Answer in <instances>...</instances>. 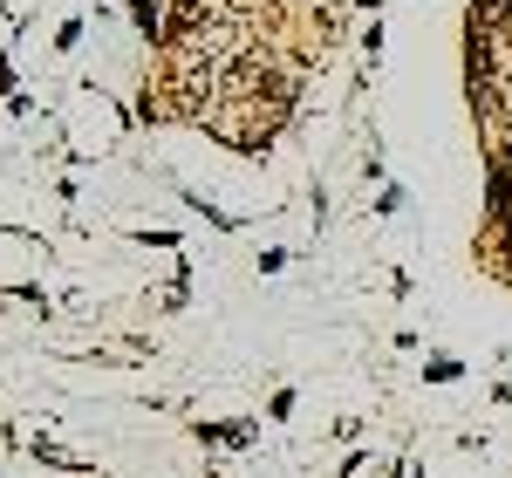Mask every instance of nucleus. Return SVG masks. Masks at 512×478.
<instances>
[{"label": "nucleus", "mask_w": 512, "mask_h": 478, "mask_svg": "<svg viewBox=\"0 0 512 478\" xmlns=\"http://www.w3.org/2000/svg\"><path fill=\"white\" fill-rule=\"evenodd\" d=\"M130 14H137V28H144V35L164 41V0H130Z\"/></svg>", "instance_id": "f257e3e1"}, {"label": "nucleus", "mask_w": 512, "mask_h": 478, "mask_svg": "<svg viewBox=\"0 0 512 478\" xmlns=\"http://www.w3.org/2000/svg\"><path fill=\"white\" fill-rule=\"evenodd\" d=\"M267 417H274V424H287V417H294V390H280V397L267 403Z\"/></svg>", "instance_id": "7ed1b4c3"}, {"label": "nucleus", "mask_w": 512, "mask_h": 478, "mask_svg": "<svg viewBox=\"0 0 512 478\" xmlns=\"http://www.w3.org/2000/svg\"><path fill=\"white\" fill-rule=\"evenodd\" d=\"M424 376H431V383H458L465 369H458V362H451V356H437V362H424Z\"/></svg>", "instance_id": "f03ea898"}]
</instances>
